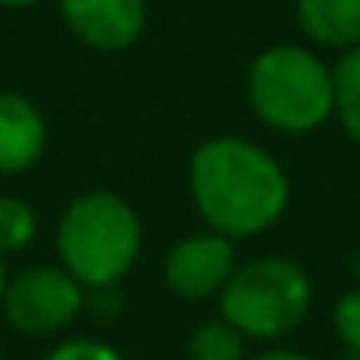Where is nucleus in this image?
I'll return each instance as SVG.
<instances>
[{"instance_id":"obj_1","label":"nucleus","mask_w":360,"mask_h":360,"mask_svg":"<svg viewBox=\"0 0 360 360\" xmlns=\"http://www.w3.org/2000/svg\"><path fill=\"white\" fill-rule=\"evenodd\" d=\"M188 191L212 233L244 240L283 219L290 176L269 148L240 134H219L191 152Z\"/></svg>"},{"instance_id":"obj_2","label":"nucleus","mask_w":360,"mask_h":360,"mask_svg":"<svg viewBox=\"0 0 360 360\" xmlns=\"http://www.w3.org/2000/svg\"><path fill=\"white\" fill-rule=\"evenodd\" d=\"M60 269H68L85 293L120 286L141 255V219L134 205L113 191H85L71 198L57 223Z\"/></svg>"},{"instance_id":"obj_3","label":"nucleus","mask_w":360,"mask_h":360,"mask_svg":"<svg viewBox=\"0 0 360 360\" xmlns=\"http://www.w3.org/2000/svg\"><path fill=\"white\" fill-rule=\"evenodd\" d=\"M248 103L265 127L304 134L335 113V78L304 46H269L248 68Z\"/></svg>"},{"instance_id":"obj_4","label":"nucleus","mask_w":360,"mask_h":360,"mask_svg":"<svg viewBox=\"0 0 360 360\" xmlns=\"http://www.w3.org/2000/svg\"><path fill=\"white\" fill-rule=\"evenodd\" d=\"M311 276L290 258H255L237 265L219 293L223 321L244 339H279L311 311Z\"/></svg>"},{"instance_id":"obj_5","label":"nucleus","mask_w":360,"mask_h":360,"mask_svg":"<svg viewBox=\"0 0 360 360\" xmlns=\"http://www.w3.org/2000/svg\"><path fill=\"white\" fill-rule=\"evenodd\" d=\"M89 304L85 286L60 265H32L8 279L4 311L8 321L25 335L64 332Z\"/></svg>"},{"instance_id":"obj_6","label":"nucleus","mask_w":360,"mask_h":360,"mask_svg":"<svg viewBox=\"0 0 360 360\" xmlns=\"http://www.w3.org/2000/svg\"><path fill=\"white\" fill-rule=\"evenodd\" d=\"M233 272H237V248L230 237L212 230L176 240L162 262L166 290L184 300H205L212 293H223Z\"/></svg>"},{"instance_id":"obj_7","label":"nucleus","mask_w":360,"mask_h":360,"mask_svg":"<svg viewBox=\"0 0 360 360\" xmlns=\"http://www.w3.org/2000/svg\"><path fill=\"white\" fill-rule=\"evenodd\" d=\"M68 29L92 50L117 53L141 39L145 32V0H60Z\"/></svg>"},{"instance_id":"obj_8","label":"nucleus","mask_w":360,"mask_h":360,"mask_svg":"<svg viewBox=\"0 0 360 360\" xmlns=\"http://www.w3.org/2000/svg\"><path fill=\"white\" fill-rule=\"evenodd\" d=\"M46 152V117L22 96L0 89V176L32 169Z\"/></svg>"},{"instance_id":"obj_9","label":"nucleus","mask_w":360,"mask_h":360,"mask_svg":"<svg viewBox=\"0 0 360 360\" xmlns=\"http://www.w3.org/2000/svg\"><path fill=\"white\" fill-rule=\"evenodd\" d=\"M297 25L318 46L353 50L360 46V0H297Z\"/></svg>"},{"instance_id":"obj_10","label":"nucleus","mask_w":360,"mask_h":360,"mask_svg":"<svg viewBox=\"0 0 360 360\" xmlns=\"http://www.w3.org/2000/svg\"><path fill=\"white\" fill-rule=\"evenodd\" d=\"M36 230H39V216L25 198L0 195V258L25 251L36 240Z\"/></svg>"},{"instance_id":"obj_11","label":"nucleus","mask_w":360,"mask_h":360,"mask_svg":"<svg viewBox=\"0 0 360 360\" xmlns=\"http://www.w3.org/2000/svg\"><path fill=\"white\" fill-rule=\"evenodd\" d=\"M188 360H248L244 356V335L219 321H205L188 339Z\"/></svg>"},{"instance_id":"obj_12","label":"nucleus","mask_w":360,"mask_h":360,"mask_svg":"<svg viewBox=\"0 0 360 360\" xmlns=\"http://www.w3.org/2000/svg\"><path fill=\"white\" fill-rule=\"evenodd\" d=\"M332 78H335V117L342 120L349 138L360 141V46L342 53Z\"/></svg>"},{"instance_id":"obj_13","label":"nucleus","mask_w":360,"mask_h":360,"mask_svg":"<svg viewBox=\"0 0 360 360\" xmlns=\"http://www.w3.org/2000/svg\"><path fill=\"white\" fill-rule=\"evenodd\" d=\"M332 321H335L339 339H342L349 349L360 353V286L339 297V304H335V311H332Z\"/></svg>"},{"instance_id":"obj_14","label":"nucleus","mask_w":360,"mask_h":360,"mask_svg":"<svg viewBox=\"0 0 360 360\" xmlns=\"http://www.w3.org/2000/svg\"><path fill=\"white\" fill-rule=\"evenodd\" d=\"M46 360H124V356L99 339H64L46 353Z\"/></svg>"},{"instance_id":"obj_15","label":"nucleus","mask_w":360,"mask_h":360,"mask_svg":"<svg viewBox=\"0 0 360 360\" xmlns=\"http://www.w3.org/2000/svg\"><path fill=\"white\" fill-rule=\"evenodd\" d=\"M255 360H314V356L297 353V349H269V353H262V356H255Z\"/></svg>"},{"instance_id":"obj_16","label":"nucleus","mask_w":360,"mask_h":360,"mask_svg":"<svg viewBox=\"0 0 360 360\" xmlns=\"http://www.w3.org/2000/svg\"><path fill=\"white\" fill-rule=\"evenodd\" d=\"M4 293H8V269H4V258H0V307H4Z\"/></svg>"},{"instance_id":"obj_17","label":"nucleus","mask_w":360,"mask_h":360,"mask_svg":"<svg viewBox=\"0 0 360 360\" xmlns=\"http://www.w3.org/2000/svg\"><path fill=\"white\" fill-rule=\"evenodd\" d=\"M39 0H0V8H32Z\"/></svg>"},{"instance_id":"obj_18","label":"nucleus","mask_w":360,"mask_h":360,"mask_svg":"<svg viewBox=\"0 0 360 360\" xmlns=\"http://www.w3.org/2000/svg\"><path fill=\"white\" fill-rule=\"evenodd\" d=\"M339 360H360V353H356V349H349V353H342Z\"/></svg>"},{"instance_id":"obj_19","label":"nucleus","mask_w":360,"mask_h":360,"mask_svg":"<svg viewBox=\"0 0 360 360\" xmlns=\"http://www.w3.org/2000/svg\"><path fill=\"white\" fill-rule=\"evenodd\" d=\"M0 360H4V346H0Z\"/></svg>"}]
</instances>
